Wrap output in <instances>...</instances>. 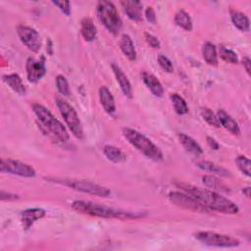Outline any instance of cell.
Returning <instances> with one entry per match:
<instances>
[{
    "mask_svg": "<svg viewBox=\"0 0 251 251\" xmlns=\"http://www.w3.org/2000/svg\"><path fill=\"white\" fill-rule=\"evenodd\" d=\"M242 65H243V67H244L246 73L250 75H251V60L249 59V57H247V56L243 57V59H242Z\"/></svg>",
    "mask_w": 251,
    "mask_h": 251,
    "instance_id": "f35d334b",
    "label": "cell"
},
{
    "mask_svg": "<svg viewBox=\"0 0 251 251\" xmlns=\"http://www.w3.org/2000/svg\"><path fill=\"white\" fill-rule=\"evenodd\" d=\"M144 36H145V40H146V42L149 46H151L152 48H157V49L160 48L161 43L155 35H153L151 33H148V32H145Z\"/></svg>",
    "mask_w": 251,
    "mask_h": 251,
    "instance_id": "d590c367",
    "label": "cell"
},
{
    "mask_svg": "<svg viewBox=\"0 0 251 251\" xmlns=\"http://www.w3.org/2000/svg\"><path fill=\"white\" fill-rule=\"evenodd\" d=\"M122 132L124 137L128 141V143H130L147 158L155 162L163 160L164 155L162 150L143 133L131 127H123Z\"/></svg>",
    "mask_w": 251,
    "mask_h": 251,
    "instance_id": "277c9868",
    "label": "cell"
},
{
    "mask_svg": "<svg viewBox=\"0 0 251 251\" xmlns=\"http://www.w3.org/2000/svg\"><path fill=\"white\" fill-rule=\"evenodd\" d=\"M141 78L147 88L152 92V94L156 97H162L164 94V87L161 81L152 74L143 72L141 74Z\"/></svg>",
    "mask_w": 251,
    "mask_h": 251,
    "instance_id": "2e32d148",
    "label": "cell"
},
{
    "mask_svg": "<svg viewBox=\"0 0 251 251\" xmlns=\"http://www.w3.org/2000/svg\"><path fill=\"white\" fill-rule=\"evenodd\" d=\"M229 14H230L231 22L236 28H238L241 31H245V32L249 31L250 22H249L248 17L245 14H243L240 11L234 10V9H230Z\"/></svg>",
    "mask_w": 251,
    "mask_h": 251,
    "instance_id": "7402d4cb",
    "label": "cell"
},
{
    "mask_svg": "<svg viewBox=\"0 0 251 251\" xmlns=\"http://www.w3.org/2000/svg\"><path fill=\"white\" fill-rule=\"evenodd\" d=\"M56 86L58 91L64 95V96H68L70 94V86H69V82L67 80V78L62 75H58L56 76Z\"/></svg>",
    "mask_w": 251,
    "mask_h": 251,
    "instance_id": "d6a6232c",
    "label": "cell"
},
{
    "mask_svg": "<svg viewBox=\"0 0 251 251\" xmlns=\"http://www.w3.org/2000/svg\"><path fill=\"white\" fill-rule=\"evenodd\" d=\"M207 143H208V145L213 149V150H218L219 148H220V145H219V143L213 138V137H211V136H207Z\"/></svg>",
    "mask_w": 251,
    "mask_h": 251,
    "instance_id": "ab89813d",
    "label": "cell"
},
{
    "mask_svg": "<svg viewBox=\"0 0 251 251\" xmlns=\"http://www.w3.org/2000/svg\"><path fill=\"white\" fill-rule=\"evenodd\" d=\"M121 5L128 19L134 22H140L142 20V4L139 1L125 0L121 1Z\"/></svg>",
    "mask_w": 251,
    "mask_h": 251,
    "instance_id": "9a60e30c",
    "label": "cell"
},
{
    "mask_svg": "<svg viewBox=\"0 0 251 251\" xmlns=\"http://www.w3.org/2000/svg\"><path fill=\"white\" fill-rule=\"evenodd\" d=\"M202 181L211 190L221 191V192H225V193H227L230 191L229 187L223 180L218 178L216 176L205 175L202 176Z\"/></svg>",
    "mask_w": 251,
    "mask_h": 251,
    "instance_id": "cb8c5ba5",
    "label": "cell"
},
{
    "mask_svg": "<svg viewBox=\"0 0 251 251\" xmlns=\"http://www.w3.org/2000/svg\"><path fill=\"white\" fill-rule=\"evenodd\" d=\"M169 200L177 207H181L186 210L197 213H209L210 210L205 207L201 202L195 199L193 196L189 195L186 192L179 191H171L168 195Z\"/></svg>",
    "mask_w": 251,
    "mask_h": 251,
    "instance_id": "9c48e42d",
    "label": "cell"
},
{
    "mask_svg": "<svg viewBox=\"0 0 251 251\" xmlns=\"http://www.w3.org/2000/svg\"><path fill=\"white\" fill-rule=\"evenodd\" d=\"M17 33L21 41L32 52H38L41 48V38L39 33L32 27L20 25L17 27Z\"/></svg>",
    "mask_w": 251,
    "mask_h": 251,
    "instance_id": "8fae6325",
    "label": "cell"
},
{
    "mask_svg": "<svg viewBox=\"0 0 251 251\" xmlns=\"http://www.w3.org/2000/svg\"><path fill=\"white\" fill-rule=\"evenodd\" d=\"M217 116H218V119L220 121L221 126H223L226 130H228L233 135H239L240 134V128H239L238 124L225 110L220 109L217 112Z\"/></svg>",
    "mask_w": 251,
    "mask_h": 251,
    "instance_id": "ac0fdd59",
    "label": "cell"
},
{
    "mask_svg": "<svg viewBox=\"0 0 251 251\" xmlns=\"http://www.w3.org/2000/svg\"><path fill=\"white\" fill-rule=\"evenodd\" d=\"M96 14L101 24L107 28L109 32L117 35L122 26L123 22L118 13L116 6L110 1H99L96 6Z\"/></svg>",
    "mask_w": 251,
    "mask_h": 251,
    "instance_id": "8992f818",
    "label": "cell"
},
{
    "mask_svg": "<svg viewBox=\"0 0 251 251\" xmlns=\"http://www.w3.org/2000/svg\"><path fill=\"white\" fill-rule=\"evenodd\" d=\"M103 154L113 163H123L126 160V155L123 150L114 145H105L103 147Z\"/></svg>",
    "mask_w": 251,
    "mask_h": 251,
    "instance_id": "4316f807",
    "label": "cell"
},
{
    "mask_svg": "<svg viewBox=\"0 0 251 251\" xmlns=\"http://www.w3.org/2000/svg\"><path fill=\"white\" fill-rule=\"evenodd\" d=\"M242 193H243L247 198H249V197H250V187H249V186L244 187V188L242 189Z\"/></svg>",
    "mask_w": 251,
    "mask_h": 251,
    "instance_id": "60d3db41",
    "label": "cell"
},
{
    "mask_svg": "<svg viewBox=\"0 0 251 251\" xmlns=\"http://www.w3.org/2000/svg\"><path fill=\"white\" fill-rule=\"evenodd\" d=\"M1 173L11 174L15 176H20L24 177H33L35 176V170L28 164L14 160L2 158L0 162Z\"/></svg>",
    "mask_w": 251,
    "mask_h": 251,
    "instance_id": "30bf717a",
    "label": "cell"
},
{
    "mask_svg": "<svg viewBox=\"0 0 251 251\" xmlns=\"http://www.w3.org/2000/svg\"><path fill=\"white\" fill-rule=\"evenodd\" d=\"M46 212L42 208H29L24 210L20 216V220L24 229H29L36 221L44 218Z\"/></svg>",
    "mask_w": 251,
    "mask_h": 251,
    "instance_id": "4fadbf2b",
    "label": "cell"
},
{
    "mask_svg": "<svg viewBox=\"0 0 251 251\" xmlns=\"http://www.w3.org/2000/svg\"><path fill=\"white\" fill-rule=\"evenodd\" d=\"M235 163H236L237 168L240 170V172L242 174H244L247 176H251V171H250L251 162H250V160L247 157L242 156V155L237 156L235 158Z\"/></svg>",
    "mask_w": 251,
    "mask_h": 251,
    "instance_id": "1f68e13d",
    "label": "cell"
},
{
    "mask_svg": "<svg viewBox=\"0 0 251 251\" xmlns=\"http://www.w3.org/2000/svg\"><path fill=\"white\" fill-rule=\"evenodd\" d=\"M221 59H223L225 62L229 64H237L238 63V57L234 51H232L229 48H226L225 46H220L219 48V55Z\"/></svg>",
    "mask_w": 251,
    "mask_h": 251,
    "instance_id": "4dcf8cb0",
    "label": "cell"
},
{
    "mask_svg": "<svg viewBox=\"0 0 251 251\" xmlns=\"http://www.w3.org/2000/svg\"><path fill=\"white\" fill-rule=\"evenodd\" d=\"M196 166L204 171V172H208V173H212L216 176H225V177H228L231 176L230 172L228 170H226L224 167H221L219 165H216L212 162L209 161H200L196 163Z\"/></svg>",
    "mask_w": 251,
    "mask_h": 251,
    "instance_id": "603a6c76",
    "label": "cell"
},
{
    "mask_svg": "<svg viewBox=\"0 0 251 251\" xmlns=\"http://www.w3.org/2000/svg\"><path fill=\"white\" fill-rule=\"evenodd\" d=\"M0 198L2 201H12V200L19 199V196L17 194H13L11 192H6L4 190H1Z\"/></svg>",
    "mask_w": 251,
    "mask_h": 251,
    "instance_id": "74e56055",
    "label": "cell"
},
{
    "mask_svg": "<svg viewBox=\"0 0 251 251\" xmlns=\"http://www.w3.org/2000/svg\"><path fill=\"white\" fill-rule=\"evenodd\" d=\"M200 114H201V117L206 121L207 124H209L210 126H215V127H220L221 126V124H220V121L218 119V116L217 114H215L211 109L209 108H201L200 110Z\"/></svg>",
    "mask_w": 251,
    "mask_h": 251,
    "instance_id": "f546056e",
    "label": "cell"
},
{
    "mask_svg": "<svg viewBox=\"0 0 251 251\" xmlns=\"http://www.w3.org/2000/svg\"><path fill=\"white\" fill-rule=\"evenodd\" d=\"M25 70L28 81L31 83H36L44 76L46 73L44 58L42 57L40 60H37L29 57L25 64Z\"/></svg>",
    "mask_w": 251,
    "mask_h": 251,
    "instance_id": "7c38bea8",
    "label": "cell"
},
{
    "mask_svg": "<svg viewBox=\"0 0 251 251\" xmlns=\"http://www.w3.org/2000/svg\"><path fill=\"white\" fill-rule=\"evenodd\" d=\"M3 80L9 85V87L19 95H25L26 93V88L18 74H9L2 76Z\"/></svg>",
    "mask_w": 251,
    "mask_h": 251,
    "instance_id": "d6986e66",
    "label": "cell"
},
{
    "mask_svg": "<svg viewBox=\"0 0 251 251\" xmlns=\"http://www.w3.org/2000/svg\"><path fill=\"white\" fill-rule=\"evenodd\" d=\"M52 4L57 6L66 16L71 15V3L69 1H52Z\"/></svg>",
    "mask_w": 251,
    "mask_h": 251,
    "instance_id": "e575fe53",
    "label": "cell"
},
{
    "mask_svg": "<svg viewBox=\"0 0 251 251\" xmlns=\"http://www.w3.org/2000/svg\"><path fill=\"white\" fill-rule=\"evenodd\" d=\"M170 99L172 101V105L174 110L178 115H185L188 113V106L185 100L177 93H172L170 95Z\"/></svg>",
    "mask_w": 251,
    "mask_h": 251,
    "instance_id": "f1b7e54d",
    "label": "cell"
},
{
    "mask_svg": "<svg viewBox=\"0 0 251 251\" xmlns=\"http://www.w3.org/2000/svg\"><path fill=\"white\" fill-rule=\"evenodd\" d=\"M157 61H158V64L160 65V67L167 73H173L174 72V66H173V63L172 61L165 55L163 54H160L157 58Z\"/></svg>",
    "mask_w": 251,
    "mask_h": 251,
    "instance_id": "836d02e7",
    "label": "cell"
},
{
    "mask_svg": "<svg viewBox=\"0 0 251 251\" xmlns=\"http://www.w3.org/2000/svg\"><path fill=\"white\" fill-rule=\"evenodd\" d=\"M202 56L206 63L210 66L217 67L219 64L217 48L212 42H205L202 46Z\"/></svg>",
    "mask_w": 251,
    "mask_h": 251,
    "instance_id": "d4e9b609",
    "label": "cell"
},
{
    "mask_svg": "<svg viewBox=\"0 0 251 251\" xmlns=\"http://www.w3.org/2000/svg\"><path fill=\"white\" fill-rule=\"evenodd\" d=\"M175 23L177 26L186 31H190L193 28V24L190 15L184 10H178L175 15Z\"/></svg>",
    "mask_w": 251,
    "mask_h": 251,
    "instance_id": "83f0119b",
    "label": "cell"
},
{
    "mask_svg": "<svg viewBox=\"0 0 251 251\" xmlns=\"http://www.w3.org/2000/svg\"><path fill=\"white\" fill-rule=\"evenodd\" d=\"M175 185L180 188L182 191L193 196L205 207H207L210 211H216L228 215L237 214L239 212V208L234 202L221 195L217 191L206 188H200L190 183L180 181L175 182Z\"/></svg>",
    "mask_w": 251,
    "mask_h": 251,
    "instance_id": "6da1fadb",
    "label": "cell"
},
{
    "mask_svg": "<svg viewBox=\"0 0 251 251\" xmlns=\"http://www.w3.org/2000/svg\"><path fill=\"white\" fill-rule=\"evenodd\" d=\"M98 95H99L100 103L104 108L105 112L110 115L114 114L116 112V103H115L114 96L111 93V91L108 89V87L105 85L100 86L98 90Z\"/></svg>",
    "mask_w": 251,
    "mask_h": 251,
    "instance_id": "e0dca14e",
    "label": "cell"
},
{
    "mask_svg": "<svg viewBox=\"0 0 251 251\" xmlns=\"http://www.w3.org/2000/svg\"><path fill=\"white\" fill-rule=\"evenodd\" d=\"M46 180L51 182H56L65 186H68L74 190L87 193L99 197H109L111 191L109 188L99 185L97 183L84 180V179H75V178H67V177H46Z\"/></svg>",
    "mask_w": 251,
    "mask_h": 251,
    "instance_id": "5b68a950",
    "label": "cell"
},
{
    "mask_svg": "<svg viewBox=\"0 0 251 251\" xmlns=\"http://www.w3.org/2000/svg\"><path fill=\"white\" fill-rule=\"evenodd\" d=\"M194 237L201 243L207 246L221 247V248H232L237 247L240 244V241L230 235L218 233L215 231H198L194 233Z\"/></svg>",
    "mask_w": 251,
    "mask_h": 251,
    "instance_id": "ba28073f",
    "label": "cell"
},
{
    "mask_svg": "<svg viewBox=\"0 0 251 251\" xmlns=\"http://www.w3.org/2000/svg\"><path fill=\"white\" fill-rule=\"evenodd\" d=\"M112 71L115 75V77L121 87V90L123 94L127 97L131 98L132 97V87L130 84V81L128 80L126 75L123 72V70L117 65V64H112Z\"/></svg>",
    "mask_w": 251,
    "mask_h": 251,
    "instance_id": "5bb4252c",
    "label": "cell"
},
{
    "mask_svg": "<svg viewBox=\"0 0 251 251\" xmlns=\"http://www.w3.org/2000/svg\"><path fill=\"white\" fill-rule=\"evenodd\" d=\"M177 136H178V139H179L181 145L187 152H189L195 156H199L203 153V149L201 148V146L191 136H189L183 132H179L177 134Z\"/></svg>",
    "mask_w": 251,
    "mask_h": 251,
    "instance_id": "ffe728a7",
    "label": "cell"
},
{
    "mask_svg": "<svg viewBox=\"0 0 251 251\" xmlns=\"http://www.w3.org/2000/svg\"><path fill=\"white\" fill-rule=\"evenodd\" d=\"M72 208L77 213L104 219H118V220H135L142 218L144 215L138 212L126 211L94 203L86 200H75L72 203Z\"/></svg>",
    "mask_w": 251,
    "mask_h": 251,
    "instance_id": "7a4b0ae2",
    "label": "cell"
},
{
    "mask_svg": "<svg viewBox=\"0 0 251 251\" xmlns=\"http://www.w3.org/2000/svg\"><path fill=\"white\" fill-rule=\"evenodd\" d=\"M31 107L40 125L50 135H52L55 139L61 142H66L69 140L70 135L68 133V130L63 126V124L57 118H55V116L49 111V109L39 103H33Z\"/></svg>",
    "mask_w": 251,
    "mask_h": 251,
    "instance_id": "3957f363",
    "label": "cell"
},
{
    "mask_svg": "<svg viewBox=\"0 0 251 251\" xmlns=\"http://www.w3.org/2000/svg\"><path fill=\"white\" fill-rule=\"evenodd\" d=\"M120 48L124 55L130 61H134L136 59V50L132 39L127 34H123L120 40Z\"/></svg>",
    "mask_w": 251,
    "mask_h": 251,
    "instance_id": "484cf974",
    "label": "cell"
},
{
    "mask_svg": "<svg viewBox=\"0 0 251 251\" xmlns=\"http://www.w3.org/2000/svg\"><path fill=\"white\" fill-rule=\"evenodd\" d=\"M55 103L61 116L63 117L66 125L68 126L71 132L74 134L75 137L77 139H81L83 137V129L81 122L78 118L77 113L74 109L72 105H70L66 100L63 98L57 97L55 99Z\"/></svg>",
    "mask_w": 251,
    "mask_h": 251,
    "instance_id": "52a82bcc",
    "label": "cell"
},
{
    "mask_svg": "<svg viewBox=\"0 0 251 251\" xmlns=\"http://www.w3.org/2000/svg\"><path fill=\"white\" fill-rule=\"evenodd\" d=\"M80 33L85 41L91 42L96 38L97 35V28L94 25L93 21L86 17L83 18L80 22Z\"/></svg>",
    "mask_w": 251,
    "mask_h": 251,
    "instance_id": "44dd1931",
    "label": "cell"
},
{
    "mask_svg": "<svg viewBox=\"0 0 251 251\" xmlns=\"http://www.w3.org/2000/svg\"><path fill=\"white\" fill-rule=\"evenodd\" d=\"M145 18L151 24H155L156 23V13H155L154 9L151 6H148L145 9Z\"/></svg>",
    "mask_w": 251,
    "mask_h": 251,
    "instance_id": "8d00e7d4",
    "label": "cell"
}]
</instances>
